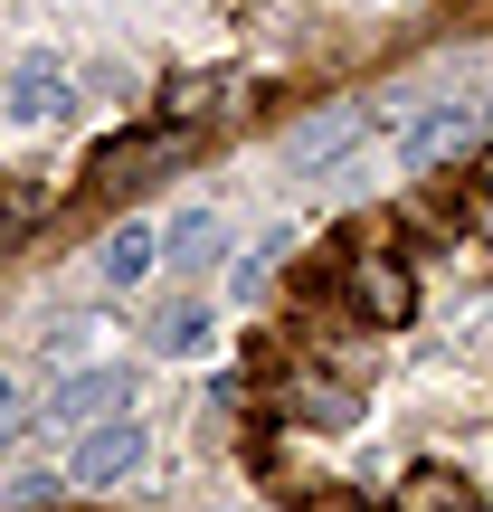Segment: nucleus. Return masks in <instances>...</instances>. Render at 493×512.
Instances as JSON below:
<instances>
[{"label":"nucleus","instance_id":"1","mask_svg":"<svg viewBox=\"0 0 493 512\" xmlns=\"http://www.w3.org/2000/svg\"><path fill=\"white\" fill-rule=\"evenodd\" d=\"M342 304L361 313L370 332H399L408 313H418V275H408V256H399V247H361V256H342Z\"/></svg>","mask_w":493,"mask_h":512},{"label":"nucleus","instance_id":"2","mask_svg":"<svg viewBox=\"0 0 493 512\" xmlns=\"http://www.w3.org/2000/svg\"><path fill=\"white\" fill-rule=\"evenodd\" d=\"M493 143V105H446V114H418V124L399 133V171H446L456 152H484Z\"/></svg>","mask_w":493,"mask_h":512},{"label":"nucleus","instance_id":"3","mask_svg":"<svg viewBox=\"0 0 493 512\" xmlns=\"http://www.w3.org/2000/svg\"><path fill=\"white\" fill-rule=\"evenodd\" d=\"M171 162H190V124H133V133H114V143H95V171H86V181L95 190H124V181L171 171Z\"/></svg>","mask_w":493,"mask_h":512},{"label":"nucleus","instance_id":"4","mask_svg":"<svg viewBox=\"0 0 493 512\" xmlns=\"http://www.w3.org/2000/svg\"><path fill=\"white\" fill-rule=\"evenodd\" d=\"M275 418H294V427H313V437H323V427H351V418H361V389L304 361V370H285V380H275Z\"/></svg>","mask_w":493,"mask_h":512},{"label":"nucleus","instance_id":"5","mask_svg":"<svg viewBox=\"0 0 493 512\" xmlns=\"http://www.w3.org/2000/svg\"><path fill=\"white\" fill-rule=\"evenodd\" d=\"M152 456V446H143V427H133V418H105V427H76V456H67V484H86V494H95V484H124L133 475V465H143Z\"/></svg>","mask_w":493,"mask_h":512},{"label":"nucleus","instance_id":"6","mask_svg":"<svg viewBox=\"0 0 493 512\" xmlns=\"http://www.w3.org/2000/svg\"><path fill=\"white\" fill-rule=\"evenodd\" d=\"M114 408H133V370L105 361V370H76V380H57V399L38 408V418H48V427H105Z\"/></svg>","mask_w":493,"mask_h":512},{"label":"nucleus","instance_id":"7","mask_svg":"<svg viewBox=\"0 0 493 512\" xmlns=\"http://www.w3.org/2000/svg\"><path fill=\"white\" fill-rule=\"evenodd\" d=\"M10 114L19 124H67L76 114V76L57 67V57H19L10 67Z\"/></svg>","mask_w":493,"mask_h":512},{"label":"nucleus","instance_id":"8","mask_svg":"<svg viewBox=\"0 0 493 512\" xmlns=\"http://www.w3.org/2000/svg\"><path fill=\"white\" fill-rule=\"evenodd\" d=\"M152 266H162V228L152 219H124L105 247H95V275H105V285H143Z\"/></svg>","mask_w":493,"mask_h":512},{"label":"nucleus","instance_id":"9","mask_svg":"<svg viewBox=\"0 0 493 512\" xmlns=\"http://www.w3.org/2000/svg\"><path fill=\"white\" fill-rule=\"evenodd\" d=\"M389 512H475V484H465L456 465H408Z\"/></svg>","mask_w":493,"mask_h":512},{"label":"nucleus","instance_id":"10","mask_svg":"<svg viewBox=\"0 0 493 512\" xmlns=\"http://www.w3.org/2000/svg\"><path fill=\"white\" fill-rule=\"evenodd\" d=\"M228 95H238V76H228V67L219 76H181V86L162 95V105H171L162 124H209V114H228Z\"/></svg>","mask_w":493,"mask_h":512},{"label":"nucleus","instance_id":"11","mask_svg":"<svg viewBox=\"0 0 493 512\" xmlns=\"http://www.w3.org/2000/svg\"><path fill=\"white\" fill-rule=\"evenodd\" d=\"M219 238H228L219 209H181V219L162 228V256H171V266H209V256H219Z\"/></svg>","mask_w":493,"mask_h":512},{"label":"nucleus","instance_id":"12","mask_svg":"<svg viewBox=\"0 0 493 512\" xmlns=\"http://www.w3.org/2000/svg\"><path fill=\"white\" fill-rule=\"evenodd\" d=\"M152 351H162V361H200L209 351V304H171L162 323H152Z\"/></svg>","mask_w":493,"mask_h":512},{"label":"nucleus","instance_id":"13","mask_svg":"<svg viewBox=\"0 0 493 512\" xmlns=\"http://www.w3.org/2000/svg\"><path fill=\"white\" fill-rule=\"evenodd\" d=\"M361 114H313V124H294V162H332V152H351L361 143Z\"/></svg>","mask_w":493,"mask_h":512},{"label":"nucleus","instance_id":"14","mask_svg":"<svg viewBox=\"0 0 493 512\" xmlns=\"http://www.w3.org/2000/svg\"><path fill=\"white\" fill-rule=\"evenodd\" d=\"M275 256H285V238H266L256 256H238V266H228V304H256V294H266V275H275Z\"/></svg>","mask_w":493,"mask_h":512},{"label":"nucleus","instance_id":"15","mask_svg":"<svg viewBox=\"0 0 493 512\" xmlns=\"http://www.w3.org/2000/svg\"><path fill=\"white\" fill-rule=\"evenodd\" d=\"M57 484H67V475H48V465H19V475H10V503H48Z\"/></svg>","mask_w":493,"mask_h":512},{"label":"nucleus","instance_id":"16","mask_svg":"<svg viewBox=\"0 0 493 512\" xmlns=\"http://www.w3.org/2000/svg\"><path fill=\"white\" fill-rule=\"evenodd\" d=\"M10 418H19V389H10V370H0V437H10Z\"/></svg>","mask_w":493,"mask_h":512}]
</instances>
